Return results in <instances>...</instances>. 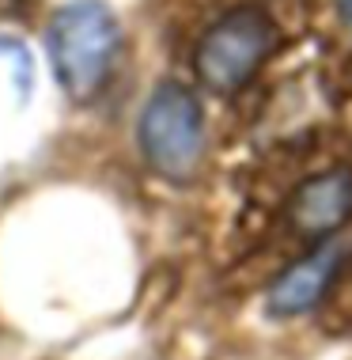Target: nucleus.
I'll return each instance as SVG.
<instances>
[{
    "label": "nucleus",
    "mask_w": 352,
    "mask_h": 360,
    "mask_svg": "<svg viewBox=\"0 0 352 360\" xmlns=\"http://www.w3.org/2000/svg\"><path fill=\"white\" fill-rule=\"evenodd\" d=\"M53 76L72 103H95L106 91L122 53V27L103 0H68L46 27Z\"/></svg>",
    "instance_id": "obj_1"
},
{
    "label": "nucleus",
    "mask_w": 352,
    "mask_h": 360,
    "mask_svg": "<svg viewBox=\"0 0 352 360\" xmlns=\"http://www.w3.org/2000/svg\"><path fill=\"white\" fill-rule=\"evenodd\" d=\"M148 167L167 182H190L204 160V106L178 80H159L136 122Z\"/></svg>",
    "instance_id": "obj_2"
},
{
    "label": "nucleus",
    "mask_w": 352,
    "mask_h": 360,
    "mask_svg": "<svg viewBox=\"0 0 352 360\" xmlns=\"http://www.w3.org/2000/svg\"><path fill=\"white\" fill-rule=\"evenodd\" d=\"M277 50V23L261 4H239L223 12L193 50V72L216 95H235Z\"/></svg>",
    "instance_id": "obj_3"
},
{
    "label": "nucleus",
    "mask_w": 352,
    "mask_h": 360,
    "mask_svg": "<svg viewBox=\"0 0 352 360\" xmlns=\"http://www.w3.org/2000/svg\"><path fill=\"white\" fill-rule=\"evenodd\" d=\"M352 217V171L334 167L303 179L292 190L288 201V224L303 239H326L337 228H345Z\"/></svg>",
    "instance_id": "obj_4"
},
{
    "label": "nucleus",
    "mask_w": 352,
    "mask_h": 360,
    "mask_svg": "<svg viewBox=\"0 0 352 360\" xmlns=\"http://www.w3.org/2000/svg\"><path fill=\"white\" fill-rule=\"evenodd\" d=\"M337 266H341V247L337 243H326V247L311 250L307 258L292 262V266L273 281L269 288V311L280 319H292V315H303L326 296L330 281L337 277Z\"/></svg>",
    "instance_id": "obj_5"
},
{
    "label": "nucleus",
    "mask_w": 352,
    "mask_h": 360,
    "mask_svg": "<svg viewBox=\"0 0 352 360\" xmlns=\"http://www.w3.org/2000/svg\"><path fill=\"white\" fill-rule=\"evenodd\" d=\"M341 12H345V19L352 23V0H341Z\"/></svg>",
    "instance_id": "obj_6"
}]
</instances>
